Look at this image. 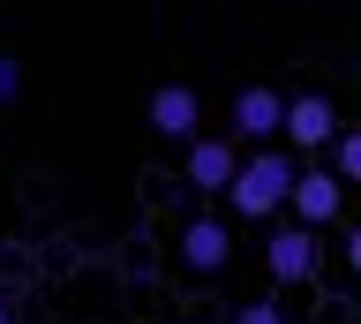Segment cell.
<instances>
[{
    "instance_id": "obj_12",
    "label": "cell",
    "mask_w": 361,
    "mask_h": 324,
    "mask_svg": "<svg viewBox=\"0 0 361 324\" xmlns=\"http://www.w3.org/2000/svg\"><path fill=\"white\" fill-rule=\"evenodd\" d=\"M338 256H346V272L361 279V227H346V249H338Z\"/></svg>"
},
{
    "instance_id": "obj_7",
    "label": "cell",
    "mask_w": 361,
    "mask_h": 324,
    "mask_svg": "<svg viewBox=\"0 0 361 324\" xmlns=\"http://www.w3.org/2000/svg\"><path fill=\"white\" fill-rule=\"evenodd\" d=\"M286 211H293V227H309V234H324L346 211V181H338L331 166H301L293 174V196H286Z\"/></svg>"
},
{
    "instance_id": "obj_5",
    "label": "cell",
    "mask_w": 361,
    "mask_h": 324,
    "mask_svg": "<svg viewBox=\"0 0 361 324\" xmlns=\"http://www.w3.org/2000/svg\"><path fill=\"white\" fill-rule=\"evenodd\" d=\"M173 256H180L188 279H219L226 264H233V219H226V211H196V219L180 227Z\"/></svg>"
},
{
    "instance_id": "obj_8",
    "label": "cell",
    "mask_w": 361,
    "mask_h": 324,
    "mask_svg": "<svg viewBox=\"0 0 361 324\" xmlns=\"http://www.w3.org/2000/svg\"><path fill=\"white\" fill-rule=\"evenodd\" d=\"M143 114H151V128H158L166 143H180V151H188V143L203 136V98L188 91V83H158Z\"/></svg>"
},
{
    "instance_id": "obj_9",
    "label": "cell",
    "mask_w": 361,
    "mask_h": 324,
    "mask_svg": "<svg viewBox=\"0 0 361 324\" xmlns=\"http://www.w3.org/2000/svg\"><path fill=\"white\" fill-rule=\"evenodd\" d=\"M331 174L346 188H361V128H338V143H331Z\"/></svg>"
},
{
    "instance_id": "obj_4",
    "label": "cell",
    "mask_w": 361,
    "mask_h": 324,
    "mask_svg": "<svg viewBox=\"0 0 361 324\" xmlns=\"http://www.w3.org/2000/svg\"><path fill=\"white\" fill-rule=\"evenodd\" d=\"M264 272H271V287H309V279L324 272V234L279 219V227L264 234Z\"/></svg>"
},
{
    "instance_id": "obj_13",
    "label": "cell",
    "mask_w": 361,
    "mask_h": 324,
    "mask_svg": "<svg viewBox=\"0 0 361 324\" xmlns=\"http://www.w3.org/2000/svg\"><path fill=\"white\" fill-rule=\"evenodd\" d=\"M0 324H23V309H16V294H0Z\"/></svg>"
},
{
    "instance_id": "obj_1",
    "label": "cell",
    "mask_w": 361,
    "mask_h": 324,
    "mask_svg": "<svg viewBox=\"0 0 361 324\" xmlns=\"http://www.w3.org/2000/svg\"><path fill=\"white\" fill-rule=\"evenodd\" d=\"M293 174H301V159H293L286 143L241 151V174H233V188H226V219H279L286 196H293Z\"/></svg>"
},
{
    "instance_id": "obj_2",
    "label": "cell",
    "mask_w": 361,
    "mask_h": 324,
    "mask_svg": "<svg viewBox=\"0 0 361 324\" xmlns=\"http://www.w3.org/2000/svg\"><path fill=\"white\" fill-rule=\"evenodd\" d=\"M226 136L241 143V151H271V143L286 136V91L279 83H241L233 91V106H226Z\"/></svg>"
},
{
    "instance_id": "obj_6",
    "label": "cell",
    "mask_w": 361,
    "mask_h": 324,
    "mask_svg": "<svg viewBox=\"0 0 361 324\" xmlns=\"http://www.w3.org/2000/svg\"><path fill=\"white\" fill-rule=\"evenodd\" d=\"M338 128H346V121H338V106L324 91H286V151H301V159H309V151H331L338 143Z\"/></svg>"
},
{
    "instance_id": "obj_11",
    "label": "cell",
    "mask_w": 361,
    "mask_h": 324,
    "mask_svg": "<svg viewBox=\"0 0 361 324\" xmlns=\"http://www.w3.org/2000/svg\"><path fill=\"white\" fill-rule=\"evenodd\" d=\"M16 98H23V61L0 53V106H16Z\"/></svg>"
},
{
    "instance_id": "obj_3",
    "label": "cell",
    "mask_w": 361,
    "mask_h": 324,
    "mask_svg": "<svg viewBox=\"0 0 361 324\" xmlns=\"http://www.w3.org/2000/svg\"><path fill=\"white\" fill-rule=\"evenodd\" d=\"M233 174H241V143L226 136V128H203V136L180 151V188H188V196H219L226 204Z\"/></svg>"
},
{
    "instance_id": "obj_10",
    "label": "cell",
    "mask_w": 361,
    "mask_h": 324,
    "mask_svg": "<svg viewBox=\"0 0 361 324\" xmlns=\"http://www.w3.org/2000/svg\"><path fill=\"white\" fill-rule=\"evenodd\" d=\"M226 324H293V317H286V301H279V294H256V301H241Z\"/></svg>"
}]
</instances>
